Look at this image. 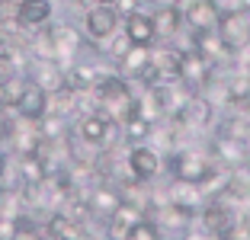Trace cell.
<instances>
[{"mask_svg":"<svg viewBox=\"0 0 250 240\" xmlns=\"http://www.w3.org/2000/svg\"><path fill=\"white\" fill-rule=\"evenodd\" d=\"M147 3H151V7H180L183 0H147Z\"/></svg>","mask_w":250,"mask_h":240,"instance_id":"obj_24","label":"cell"},{"mask_svg":"<svg viewBox=\"0 0 250 240\" xmlns=\"http://www.w3.org/2000/svg\"><path fill=\"white\" fill-rule=\"evenodd\" d=\"M237 109H241V112H247V116H250V93H247V96H244V100H241V102H237Z\"/></svg>","mask_w":250,"mask_h":240,"instance_id":"obj_25","label":"cell"},{"mask_svg":"<svg viewBox=\"0 0 250 240\" xmlns=\"http://www.w3.org/2000/svg\"><path fill=\"white\" fill-rule=\"evenodd\" d=\"M128 240H164V234L157 231V224L151 218H141L138 224L128 231Z\"/></svg>","mask_w":250,"mask_h":240,"instance_id":"obj_21","label":"cell"},{"mask_svg":"<svg viewBox=\"0 0 250 240\" xmlns=\"http://www.w3.org/2000/svg\"><path fill=\"white\" fill-rule=\"evenodd\" d=\"M26 77H32L42 90L55 93V90L64 87V67L58 61H29L26 64Z\"/></svg>","mask_w":250,"mask_h":240,"instance_id":"obj_17","label":"cell"},{"mask_svg":"<svg viewBox=\"0 0 250 240\" xmlns=\"http://www.w3.org/2000/svg\"><path fill=\"white\" fill-rule=\"evenodd\" d=\"M215 67H218V64H212V61H208L202 51H196L192 45L180 48V80H183L186 87L202 90L208 80H212Z\"/></svg>","mask_w":250,"mask_h":240,"instance_id":"obj_6","label":"cell"},{"mask_svg":"<svg viewBox=\"0 0 250 240\" xmlns=\"http://www.w3.org/2000/svg\"><path fill=\"white\" fill-rule=\"evenodd\" d=\"M48 32H52V42H55V51H58V64L67 67L81 58L83 45H87V36L83 29H77L74 22H48Z\"/></svg>","mask_w":250,"mask_h":240,"instance_id":"obj_3","label":"cell"},{"mask_svg":"<svg viewBox=\"0 0 250 240\" xmlns=\"http://www.w3.org/2000/svg\"><path fill=\"white\" fill-rule=\"evenodd\" d=\"M52 16H55V3L52 0H20V3H16V20H20L26 29L48 26Z\"/></svg>","mask_w":250,"mask_h":240,"instance_id":"obj_16","label":"cell"},{"mask_svg":"<svg viewBox=\"0 0 250 240\" xmlns=\"http://www.w3.org/2000/svg\"><path fill=\"white\" fill-rule=\"evenodd\" d=\"M237 3H241V10H244V13H250V0H237Z\"/></svg>","mask_w":250,"mask_h":240,"instance_id":"obj_26","label":"cell"},{"mask_svg":"<svg viewBox=\"0 0 250 240\" xmlns=\"http://www.w3.org/2000/svg\"><path fill=\"white\" fill-rule=\"evenodd\" d=\"M96 3H106V7H116V0H96Z\"/></svg>","mask_w":250,"mask_h":240,"instance_id":"obj_27","label":"cell"},{"mask_svg":"<svg viewBox=\"0 0 250 240\" xmlns=\"http://www.w3.org/2000/svg\"><path fill=\"white\" fill-rule=\"evenodd\" d=\"M119 29H122V16L116 13V7L93 3V7L83 10V36H87L90 45H103Z\"/></svg>","mask_w":250,"mask_h":240,"instance_id":"obj_2","label":"cell"},{"mask_svg":"<svg viewBox=\"0 0 250 240\" xmlns=\"http://www.w3.org/2000/svg\"><path fill=\"white\" fill-rule=\"evenodd\" d=\"M147 64H151V45H132V48L125 51V58L116 61V71L122 74L128 83H135L138 74L145 71Z\"/></svg>","mask_w":250,"mask_h":240,"instance_id":"obj_18","label":"cell"},{"mask_svg":"<svg viewBox=\"0 0 250 240\" xmlns=\"http://www.w3.org/2000/svg\"><path fill=\"white\" fill-rule=\"evenodd\" d=\"M119 128H122V141L125 144H145L147 135H151V122H145L138 112H132Z\"/></svg>","mask_w":250,"mask_h":240,"instance_id":"obj_20","label":"cell"},{"mask_svg":"<svg viewBox=\"0 0 250 240\" xmlns=\"http://www.w3.org/2000/svg\"><path fill=\"white\" fill-rule=\"evenodd\" d=\"M128 173L141 182H154L164 173V157L151 144H128Z\"/></svg>","mask_w":250,"mask_h":240,"instance_id":"obj_7","label":"cell"},{"mask_svg":"<svg viewBox=\"0 0 250 240\" xmlns=\"http://www.w3.org/2000/svg\"><path fill=\"white\" fill-rule=\"evenodd\" d=\"M215 7H218L221 13H228V10H241V3H237V0H215Z\"/></svg>","mask_w":250,"mask_h":240,"instance_id":"obj_23","label":"cell"},{"mask_svg":"<svg viewBox=\"0 0 250 240\" xmlns=\"http://www.w3.org/2000/svg\"><path fill=\"white\" fill-rule=\"evenodd\" d=\"M221 20V10L215 7V0H186L183 7V22L189 32L199 29H215Z\"/></svg>","mask_w":250,"mask_h":240,"instance_id":"obj_12","label":"cell"},{"mask_svg":"<svg viewBox=\"0 0 250 240\" xmlns=\"http://www.w3.org/2000/svg\"><path fill=\"white\" fill-rule=\"evenodd\" d=\"M141 3H147V0H141Z\"/></svg>","mask_w":250,"mask_h":240,"instance_id":"obj_28","label":"cell"},{"mask_svg":"<svg viewBox=\"0 0 250 240\" xmlns=\"http://www.w3.org/2000/svg\"><path fill=\"white\" fill-rule=\"evenodd\" d=\"M151 20H154L157 42H177L180 32L186 29L183 7H151Z\"/></svg>","mask_w":250,"mask_h":240,"instance_id":"obj_11","label":"cell"},{"mask_svg":"<svg viewBox=\"0 0 250 240\" xmlns=\"http://www.w3.org/2000/svg\"><path fill=\"white\" fill-rule=\"evenodd\" d=\"M141 7H147V3H141V0H116V13L122 16H128V13H135V10H141Z\"/></svg>","mask_w":250,"mask_h":240,"instance_id":"obj_22","label":"cell"},{"mask_svg":"<svg viewBox=\"0 0 250 240\" xmlns=\"http://www.w3.org/2000/svg\"><path fill=\"white\" fill-rule=\"evenodd\" d=\"M247 20H250V13H247Z\"/></svg>","mask_w":250,"mask_h":240,"instance_id":"obj_29","label":"cell"},{"mask_svg":"<svg viewBox=\"0 0 250 240\" xmlns=\"http://www.w3.org/2000/svg\"><path fill=\"white\" fill-rule=\"evenodd\" d=\"M218 167V160L212 157V151H199V147H177L173 154L164 157V170L170 173V180H186V182H202L208 180V173Z\"/></svg>","mask_w":250,"mask_h":240,"instance_id":"obj_1","label":"cell"},{"mask_svg":"<svg viewBox=\"0 0 250 240\" xmlns=\"http://www.w3.org/2000/svg\"><path fill=\"white\" fill-rule=\"evenodd\" d=\"M167 199L173 205H180V208L192 211V215H199L202 205L208 202L206 189H202L199 182H186V180H167Z\"/></svg>","mask_w":250,"mask_h":240,"instance_id":"obj_10","label":"cell"},{"mask_svg":"<svg viewBox=\"0 0 250 240\" xmlns=\"http://www.w3.org/2000/svg\"><path fill=\"white\" fill-rule=\"evenodd\" d=\"M215 29H218L225 48L231 51V58L250 45V20H247L244 10H228V13H221V20H218Z\"/></svg>","mask_w":250,"mask_h":240,"instance_id":"obj_5","label":"cell"},{"mask_svg":"<svg viewBox=\"0 0 250 240\" xmlns=\"http://www.w3.org/2000/svg\"><path fill=\"white\" fill-rule=\"evenodd\" d=\"M215 116H218V106H215L206 93H199V90H196V93L189 96V102L183 106V112L173 116V119H180V125H183L186 131L199 135V131H206V128L215 125Z\"/></svg>","mask_w":250,"mask_h":240,"instance_id":"obj_4","label":"cell"},{"mask_svg":"<svg viewBox=\"0 0 250 240\" xmlns=\"http://www.w3.org/2000/svg\"><path fill=\"white\" fill-rule=\"evenodd\" d=\"M13 112L22 116V119H29V122H39V119L48 112V90H42L32 77H26L22 93H20V100H16Z\"/></svg>","mask_w":250,"mask_h":240,"instance_id":"obj_8","label":"cell"},{"mask_svg":"<svg viewBox=\"0 0 250 240\" xmlns=\"http://www.w3.org/2000/svg\"><path fill=\"white\" fill-rule=\"evenodd\" d=\"M147 218L157 224L161 234H173V240H180V234L196 221V215L186 211V208H180V205H173V202H167V205H161V208H154Z\"/></svg>","mask_w":250,"mask_h":240,"instance_id":"obj_9","label":"cell"},{"mask_svg":"<svg viewBox=\"0 0 250 240\" xmlns=\"http://www.w3.org/2000/svg\"><path fill=\"white\" fill-rule=\"evenodd\" d=\"M141 218H147L141 208L122 202V205H119V208L109 215V221H106V240H128V231H132V227L138 224Z\"/></svg>","mask_w":250,"mask_h":240,"instance_id":"obj_14","label":"cell"},{"mask_svg":"<svg viewBox=\"0 0 250 240\" xmlns=\"http://www.w3.org/2000/svg\"><path fill=\"white\" fill-rule=\"evenodd\" d=\"M87 199H90V211H93V218H100V221H109V215L122 205V192H119L116 182H96Z\"/></svg>","mask_w":250,"mask_h":240,"instance_id":"obj_13","label":"cell"},{"mask_svg":"<svg viewBox=\"0 0 250 240\" xmlns=\"http://www.w3.org/2000/svg\"><path fill=\"white\" fill-rule=\"evenodd\" d=\"M45 227H48V234H52L55 240H77L83 234V227L77 224L71 215H64V211H52V215L45 218Z\"/></svg>","mask_w":250,"mask_h":240,"instance_id":"obj_19","label":"cell"},{"mask_svg":"<svg viewBox=\"0 0 250 240\" xmlns=\"http://www.w3.org/2000/svg\"><path fill=\"white\" fill-rule=\"evenodd\" d=\"M122 29L125 36L132 39V45H154L157 36H154V20H151V10H135L122 20Z\"/></svg>","mask_w":250,"mask_h":240,"instance_id":"obj_15","label":"cell"}]
</instances>
